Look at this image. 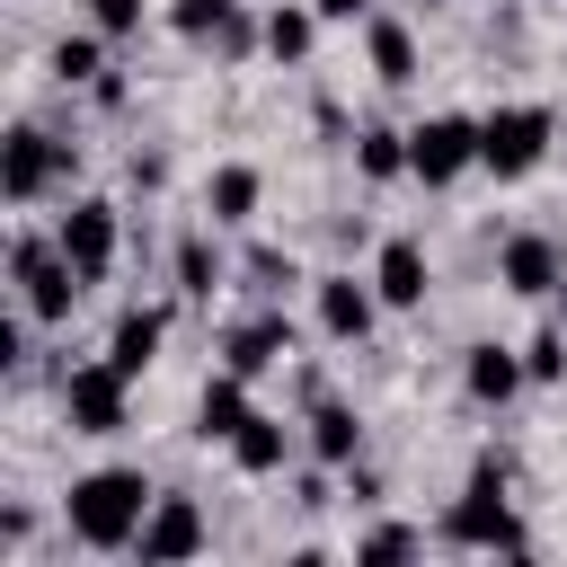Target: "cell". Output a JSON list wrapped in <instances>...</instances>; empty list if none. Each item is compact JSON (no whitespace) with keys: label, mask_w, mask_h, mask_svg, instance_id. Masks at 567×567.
<instances>
[{"label":"cell","mask_w":567,"mask_h":567,"mask_svg":"<svg viewBox=\"0 0 567 567\" xmlns=\"http://www.w3.org/2000/svg\"><path fill=\"white\" fill-rule=\"evenodd\" d=\"M151 470L142 461H97V470H80L71 478V496H62V532L80 540V549H97V558H115V549H133L142 540V514H151Z\"/></svg>","instance_id":"cell-1"},{"label":"cell","mask_w":567,"mask_h":567,"mask_svg":"<svg viewBox=\"0 0 567 567\" xmlns=\"http://www.w3.org/2000/svg\"><path fill=\"white\" fill-rule=\"evenodd\" d=\"M505 478H514V461L487 443L478 461H470V487L443 505V523H434V540L443 549H532V523L514 514V496H505Z\"/></svg>","instance_id":"cell-2"},{"label":"cell","mask_w":567,"mask_h":567,"mask_svg":"<svg viewBox=\"0 0 567 567\" xmlns=\"http://www.w3.org/2000/svg\"><path fill=\"white\" fill-rule=\"evenodd\" d=\"M80 292H89V275L62 257L53 230H9V301H18L35 328H71Z\"/></svg>","instance_id":"cell-3"},{"label":"cell","mask_w":567,"mask_h":567,"mask_svg":"<svg viewBox=\"0 0 567 567\" xmlns=\"http://www.w3.org/2000/svg\"><path fill=\"white\" fill-rule=\"evenodd\" d=\"M549 142H558V115H549L540 97H505V106L478 115V168H487L496 186H523V177L549 159Z\"/></svg>","instance_id":"cell-4"},{"label":"cell","mask_w":567,"mask_h":567,"mask_svg":"<svg viewBox=\"0 0 567 567\" xmlns=\"http://www.w3.org/2000/svg\"><path fill=\"white\" fill-rule=\"evenodd\" d=\"M62 425H71V434H89V443L124 434V425H133V372H124L115 354L71 363V372H62Z\"/></svg>","instance_id":"cell-5"},{"label":"cell","mask_w":567,"mask_h":567,"mask_svg":"<svg viewBox=\"0 0 567 567\" xmlns=\"http://www.w3.org/2000/svg\"><path fill=\"white\" fill-rule=\"evenodd\" d=\"M71 168H80L71 142H53L44 124H9V142H0V195H9L18 213H35L53 186H71Z\"/></svg>","instance_id":"cell-6"},{"label":"cell","mask_w":567,"mask_h":567,"mask_svg":"<svg viewBox=\"0 0 567 567\" xmlns=\"http://www.w3.org/2000/svg\"><path fill=\"white\" fill-rule=\"evenodd\" d=\"M478 168V115H461V106H443V115H425V124H408V177L416 186H461Z\"/></svg>","instance_id":"cell-7"},{"label":"cell","mask_w":567,"mask_h":567,"mask_svg":"<svg viewBox=\"0 0 567 567\" xmlns=\"http://www.w3.org/2000/svg\"><path fill=\"white\" fill-rule=\"evenodd\" d=\"M53 239H62V257H71L89 284H106V275H115V248H124V213H115L106 195H71L62 221H53Z\"/></svg>","instance_id":"cell-8"},{"label":"cell","mask_w":567,"mask_h":567,"mask_svg":"<svg viewBox=\"0 0 567 567\" xmlns=\"http://www.w3.org/2000/svg\"><path fill=\"white\" fill-rule=\"evenodd\" d=\"M496 284H505L514 301H558V284H567V239H558V230H505V239H496Z\"/></svg>","instance_id":"cell-9"},{"label":"cell","mask_w":567,"mask_h":567,"mask_svg":"<svg viewBox=\"0 0 567 567\" xmlns=\"http://www.w3.org/2000/svg\"><path fill=\"white\" fill-rule=\"evenodd\" d=\"M381 310H390V301L372 292V275H346V266H337V275H310V319H319L328 346H363V337L381 328Z\"/></svg>","instance_id":"cell-10"},{"label":"cell","mask_w":567,"mask_h":567,"mask_svg":"<svg viewBox=\"0 0 567 567\" xmlns=\"http://www.w3.org/2000/svg\"><path fill=\"white\" fill-rule=\"evenodd\" d=\"M213 549V523H204V505L186 496V487H159L151 496V514H142V540H133V558L142 567H168V558H204Z\"/></svg>","instance_id":"cell-11"},{"label":"cell","mask_w":567,"mask_h":567,"mask_svg":"<svg viewBox=\"0 0 567 567\" xmlns=\"http://www.w3.org/2000/svg\"><path fill=\"white\" fill-rule=\"evenodd\" d=\"M372 292H381L390 310H425V292H434V257H425V239L390 230V239L372 248Z\"/></svg>","instance_id":"cell-12"},{"label":"cell","mask_w":567,"mask_h":567,"mask_svg":"<svg viewBox=\"0 0 567 567\" xmlns=\"http://www.w3.org/2000/svg\"><path fill=\"white\" fill-rule=\"evenodd\" d=\"M221 452H230V470H239V478H284V470H292V452H301V416H266V408H257Z\"/></svg>","instance_id":"cell-13"},{"label":"cell","mask_w":567,"mask_h":567,"mask_svg":"<svg viewBox=\"0 0 567 567\" xmlns=\"http://www.w3.org/2000/svg\"><path fill=\"white\" fill-rule=\"evenodd\" d=\"M363 62H372V80H381V89H416V80H425L416 27H408L399 9H372V18H363Z\"/></svg>","instance_id":"cell-14"},{"label":"cell","mask_w":567,"mask_h":567,"mask_svg":"<svg viewBox=\"0 0 567 567\" xmlns=\"http://www.w3.org/2000/svg\"><path fill=\"white\" fill-rule=\"evenodd\" d=\"M292 346H301V328H292L284 310H257V319H239V328L221 337V363L248 372V381H266L275 363H292Z\"/></svg>","instance_id":"cell-15"},{"label":"cell","mask_w":567,"mask_h":567,"mask_svg":"<svg viewBox=\"0 0 567 567\" xmlns=\"http://www.w3.org/2000/svg\"><path fill=\"white\" fill-rule=\"evenodd\" d=\"M523 390H532L523 346H470V354H461V399H470V408H514Z\"/></svg>","instance_id":"cell-16"},{"label":"cell","mask_w":567,"mask_h":567,"mask_svg":"<svg viewBox=\"0 0 567 567\" xmlns=\"http://www.w3.org/2000/svg\"><path fill=\"white\" fill-rule=\"evenodd\" d=\"M257 204H266V168H257V159H221V168L204 177V221H213V230H248Z\"/></svg>","instance_id":"cell-17"},{"label":"cell","mask_w":567,"mask_h":567,"mask_svg":"<svg viewBox=\"0 0 567 567\" xmlns=\"http://www.w3.org/2000/svg\"><path fill=\"white\" fill-rule=\"evenodd\" d=\"M168 275H177V301H195V310H213V292L230 284V257H221V230H213V221H195V230L177 239V257H168Z\"/></svg>","instance_id":"cell-18"},{"label":"cell","mask_w":567,"mask_h":567,"mask_svg":"<svg viewBox=\"0 0 567 567\" xmlns=\"http://www.w3.org/2000/svg\"><path fill=\"white\" fill-rule=\"evenodd\" d=\"M301 452H310V461H328V470H354V461H363V416H354L346 399L301 408Z\"/></svg>","instance_id":"cell-19"},{"label":"cell","mask_w":567,"mask_h":567,"mask_svg":"<svg viewBox=\"0 0 567 567\" xmlns=\"http://www.w3.org/2000/svg\"><path fill=\"white\" fill-rule=\"evenodd\" d=\"M248 416H257V390H248V372L221 363V372L204 381V399H195V443H230Z\"/></svg>","instance_id":"cell-20"},{"label":"cell","mask_w":567,"mask_h":567,"mask_svg":"<svg viewBox=\"0 0 567 567\" xmlns=\"http://www.w3.org/2000/svg\"><path fill=\"white\" fill-rule=\"evenodd\" d=\"M159 346H168V310H159V301H133V310H115V328H106V354H115L133 381L159 363Z\"/></svg>","instance_id":"cell-21"},{"label":"cell","mask_w":567,"mask_h":567,"mask_svg":"<svg viewBox=\"0 0 567 567\" xmlns=\"http://www.w3.org/2000/svg\"><path fill=\"white\" fill-rule=\"evenodd\" d=\"M319 27H328V18H319L310 0H275V9H266V62L301 71V62L319 53Z\"/></svg>","instance_id":"cell-22"},{"label":"cell","mask_w":567,"mask_h":567,"mask_svg":"<svg viewBox=\"0 0 567 567\" xmlns=\"http://www.w3.org/2000/svg\"><path fill=\"white\" fill-rule=\"evenodd\" d=\"M44 71H53V89H97V80H106V35H97V27H80V35H53Z\"/></svg>","instance_id":"cell-23"},{"label":"cell","mask_w":567,"mask_h":567,"mask_svg":"<svg viewBox=\"0 0 567 567\" xmlns=\"http://www.w3.org/2000/svg\"><path fill=\"white\" fill-rule=\"evenodd\" d=\"M354 177L363 186H399L408 177V133L399 124H363L354 133Z\"/></svg>","instance_id":"cell-24"},{"label":"cell","mask_w":567,"mask_h":567,"mask_svg":"<svg viewBox=\"0 0 567 567\" xmlns=\"http://www.w3.org/2000/svg\"><path fill=\"white\" fill-rule=\"evenodd\" d=\"M523 372H532V390H567V319L558 310L523 337Z\"/></svg>","instance_id":"cell-25"},{"label":"cell","mask_w":567,"mask_h":567,"mask_svg":"<svg viewBox=\"0 0 567 567\" xmlns=\"http://www.w3.org/2000/svg\"><path fill=\"white\" fill-rule=\"evenodd\" d=\"M213 53H221V62L266 53V18H248V0H230V9H221V27H213Z\"/></svg>","instance_id":"cell-26"},{"label":"cell","mask_w":567,"mask_h":567,"mask_svg":"<svg viewBox=\"0 0 567 567\" xmlns=\"http://www.w3.org/2000/svg\"><path fill=\"white\" fill-rule=\"evenodd\" d=\"M354 558H425V532L416 523H363L354 532Z\"/></svg>","instance_id":"cell-27"},{"label":"cell","mask_w":567,"mask_h":567,"mask_svg":"<svg viewBox=\"0 0 567 567\" xmlns=\"http://www.w3.org/2000/svg\"><path fill=\"white\" fill-rule=\"evenodd\" d=\"M239 275H248V284H257V292H266V301H275V292H292V284H301V266H292V257H284V248H248V266H239Z\"/></svg>","instance_id":"cell-28"},{"label":"cell","mask_w":567,"mask_h":567,"mask_svg":"<svg viewBox=\"0 0 567 567\" xmlns=\"http://www.w3.org/2000/svg\"><path fill=\"white\" fill-rule=\"evenodd\" d=\"M142 18H151V0H89V27H97L106 44H124V35H142Z\"/></svg>","instance_id":"cell-29"},{"label":"cell","mask_w":567,"mask_h":567,"mask_svg":"<svg viewBox=\"0 0 567 567\" xmlns=\"http://www.w3.org/2000/svg\"><path fill=\"white\" fill-rule=\"evenodd\" d=\"M221 9H230V0H168V35H186V44H204V35L221 27Z\"/></svg>","instance_id":"cell-30"},{"label":"cell","mask_w":567,"mask_h":567,"mask_svg":"<svg viewBox=\"0 0 567 567\" xmlns=\"http://www.w3.org/2000/svg\"><path fill=\"white\" fill-rule=\"evenodd\" d=\"M310 9H319L328 27H363V18H372V0H310Z\"/></svg>","instance_id":"cell-31"},{"label":"cell","mask_w":567,"mask_h":567,"mask_svg":"<svg viewBox=\"0 0 567 567\" xmlns=\"http://www.w3.org/2000/svg\"><path fill=\"white\" fill-rule=\"evenodd\" d=\"M292 399H301V408H319V399H328V372H319V363H301V372H292Z\"/></svg>","instance_id":"cell-32"},{"label":"cell","mask_w":567,"mask_h":567,"mask_svg":"<svg viewBox=\"0 0 567 567\" xmlns=\"http://www.w3.org/2000/svg\"><path fill=\"white\" fill-rule=\"evenodd\" d=\"M558 319H567V284H558Z\"/></svg>","instance_id":"cell-33"},{"label":"cell","mask_w":567,"mask_h":567,"mask_svg":"<svg viewBox=\"0 0 567 567\" xmlns=\"http://www.w3.org/2000/svg\"><path fill=\"white\" fill-rule=\"evenodd\" d=\"M532 9H567V0H532Z\"/></svg>","instance_id":"cell-34"},{"label":"cell","mask_w":567,"mask_h":567,"mask_svg":"<svg viewBox=\"0 0 567 567\" xmlns=\"http://www.w3.org/2000/svg\"><path fill=\"white\" fill-rule=\"evenodd\" d=\"M425 9H443V0H425Z\"/></svg>","instance_id":"cell-35"}]
</instances>
